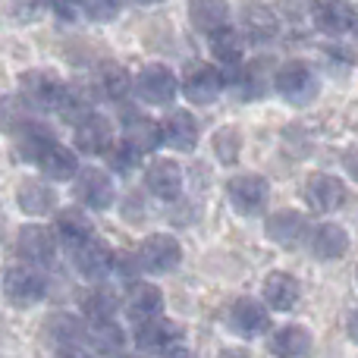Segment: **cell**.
Returning a JSON list of instances; mask_svg holds the SVG:
<instances>
[{
    "label": "cell",
    "mask_w": 358,
    "mask_h": 358,
    "mask_svg": "<svg viewBox=\"0 0 358 358\" xmlns=\"http://www.w3.org/2000/svg\"><path fill=\"white\" fill-rule=\"evenodd\" d=\"M349 336L358 343V311H352V317H349Z\"/></svg>",
    "instance_id": "obj_43"
},
{
    "label": "cell",
    "mask_w": 358,
    "mask_h": 358,
    "mask_svg": "<svg viewBox=\"0 0 358 358\" xmlns=\"http://www.w3.org/2000/svg\"><path fill=\"white\" fill-rule=\"evenodd\" d=\"M189 16H192V22H195V29L210 35L214 29L227 25L229 6H227V0H195V3L189 6Z\"/></svg>",
    "instance_id": "obj_32"
},
{
    "label": "cell",
    "mask_w": 358,
    "mask_h": 358,
    "mask_svg": "<svg viewBox=\"0 0 358 358\" xmlns=\"http://www.w3.org/2000/svg\"><path fill=\"white\" fill-rule=\"evenodd\" d=\"M94 349L104 355L110 352H123V330L117 327L113 321H104V324H94V336H92Z\"/></svg>",
    "instance_id": "obj_38"
},
{
    "label": "cell",
    "mask_w": 358,
    "mask_h": 358,
    "mask_svg": "<svg viewBox=\"0 0 358 358\" xmlns=\"http://www.w3.org/2000/svg\"><path fill=\"white\" fill-rule=\"evenodd\" d=\"M239 151H242L239 129H233V126H223V129L214 136V155H217V161L229 167V164L239 161Z\"/></svg>",
    "instance_id": "obj_36"
},
{
    "label": "cell",
    "mask_w": 358,
    "mask_h": 358,
    "mask_svg": "<svg viewBox=\"0 0 358 358\" xmlns=\"http://www.w3.org/2000/svg\"><path fill=\"white\" fill-rule=\"evenodd\" d=\"M123 308H126V315H129L132 324H142V321L157 317L164 311V292L151 283H132Z\"/></svg>",
    "instance_id": "obj_18"
},
{
    "label": "cell",
    "mask_w": 358,
    "mask_h": 358,
    "mask_svg": "<svg viewBox=\"0 0 358 358\" xmlns=\"http://www.w3.org/2000/svg\"><path fill=\"white\" fill-rule=\"evenodd\" d=\"M54 233L63 239V245L73 248V245H79L82 239H88V236L94 233V227H92V220H88L85 210H79V208H63V210H57Z\"/></svg>",
    "instance_id": "obj_27"
},
{
    "label": "cell",
    "mask_w": 358,
    "mask_h": 358,
    "mask_svg": "<svg viewBox=\"0 0 358 358\" xmlns=\"http://www.w3.org/2000/svg\"><path fill=\"white\" fill-rule=\"evenodd\" d=\"M117 308H120V299H117V292L107 289V286H94V289H88L85 299H82V311H85V317L92 324L113 321Z\"/></svg>",
    "instance_id": "obj_30"
},
{
    "label": "cell",
    "mask_w": 358,
    "mask_h": 358,
    "mask_svg": "<svg viewBox=\"0 0 358 358\" xmlns=\"http://www.w3.org/2000/svg\"><path fill=\"white\" fill-rule=\"evenodd\" d=\"M76 198L92 210H107L113 204V182L104 170L88 167L76 179Z\"/></svg>",
    "instance_id": "obj_13"
},
{
    "label": "cell",
    "mask_w": 358,
    "mask_h": 358,
    "mask_svg": "<svg viewBox=\"0 0 358 358\" xmlns=\"http://www.w3.org/2000/svg\"><path fill=\"white\" fill-rule=\"evenodd\" d=\"M138 3H161V0H138Z\"/></svg>",
    "instance_id": "obj_44"
},
{
    "label": "cell",
    "mask_w": 358,
    "mask_h": 358,
    "mask_svg": "<svg viewBox=\"0 0 358 358\" xmlns=\"http://www.w3.org/2000/svg\"><path fill=\"white\" fill-rule=\"evenodd\" d=\"M123 142H129L138 155L145 151H155L157 145L164 142V132H161V123L148 117H136V113H126V129H123Z\"/></svg>",
    "instance_id": "obj_26"
},
{
    "label": "cell",
    "mask_w": 358,
    "mask_h": 358,
    "mask_svg": "<svg viewBox=\"0 0 358 358\" xmlns=\"http://www.w3.org/2000/svg\"><path fill=\"white\" fill-rule=\"evenodd\" d=\"M110 145H113L110 120L92 113V117H85L82 123H76V148H79L82 155H104Z\"/></svg>",
    "instance_id": "obj_17"
},
{
    "label": "cell",
    "mask_w": 358,
    "mask_h": 358,
    "mask_svg": "<svg viewBox=\"0 0 358 358\" xmlns=\"http://www.w3.org/2000/svg\"><path fill=\"white\" fill-rule=\"evenodd\" d=\"M239 85L245 98H261L267 94V88L273 85V60L271 57H258V60H248L239 69Z\"/></svg>",
    "instance_id": "obj_28"
},
{
    "label": "cell",
    "mask_w": 358,
    "mask_h": 358,
    "mask_svg": "<svg viewBox=\"0 0 358 358\" xmlns=\"http://www.w3.org/2000/svg\"><path fill=\"white\" fill-rule=\"evenodd\" d=\"M16 252H19V258H25L29 264H48V261H54L57 239L48 227L29 223V227H22L16 236Z\"/></svg>",
    "instance_id": "obj_12"
},
{
    "label": "cell",
    "mask_w": 358,
    "mask_h": 358,
    "mask_svg": "<svg viewBox=\"0 0 358 358\" xmlns=\"http://www.w3.org/2000/svg\"><path fill=\"white\" fill-rule=\"evenodd\" d=\"M136 92L148 104H170L176 98V76L167 66H145L136 79Z\"/></svg>",
    "instance_id": "obj_14"
},
{
    "label": "cell",
    "mask_w": 358,
    "mask_h": 358,
    "mask_svg": "<svg viewBox=\"0 0 358 358\" xmlns=\"http://www.w3.org/2000/svg\"><path fill=\"white\" fill-rule=\"evenodd\" d=\"M19 208L31 217H44L50 210H57V192L50 189L44 179H25L19 185V195H16Z\"/></svg>",
    "instance_id": "obj_25"
},
{
    "label": "cell",
    "mask_w": 358,
    "mask_h": 358,
    "mask_svg": "<svg viewBox=\"0 0 358 358\" xmlns=\"http://www.w3.org/2000/svg\"><path fill=\"white\" fill-rule=\"evenodd\" d=\"M267 236H271L277 245L283 248H296L299 242L308 236V217L302 210H277V214L267 217Z\"/></svg>",
    "instance_id": "obj_15"
},
{
    "label": "cell",
    "mask_w": 358,
    "mask_h": 358,
    "mask_svg": "<svg viewBox=\"0 0 358 358\" xmlns=\"http://www.w3.org/2000/svg\"><path fill=\"white\" fill-rule=\"evenodd\" d=\"M29 120H31V104L25 98H19V94H3L0 98V132L16 136Z\"/></svg>",
    "instance_id": "obj_33"
},
{
    "label": "cell",
    "mask_w": 358,
    "mask_h": 358,
    "mask_svg": "<svg viewBox=\"0 0 358 358\" xmlns=\"http://www.w3.org/2000/svg\"><path fill=\"white\" fill-rule=\"evenodd\" d=\"M229 327L236 330L245 340H255V336H264L271 330V311L258 302V299H239L229 308Z\"/></svg>",
    "instance_id": "obj_9"
},
{
    "label": "cell",
    "mask_w": 358,
    "mask_h": 358,
    "mask_svg": "<svg viewBox=\"0 0 358 358\" xmlns=\"http://www.w3.org/2000/svg\"><path fill=\"white\" fill-rule=\"evenodd\" d=\"M179 261H182V248H179V242L167 233L148 236V239L142 242V248H138V267H145V271H151V273L176 271Z\"/></svg>",
    "instance_id": "obj_4"
},
{
    "label": "cell",
    "mask_w": 358,
    "mask_h": 358,
    "mask_svg": "<svg viewBox=\"0 0 358 358\" xmlns=\"http://www.w3.org/2000/svg\"><path fill=\"white\" fill-rule=\"evenodd\" d=\"M54 10L60 16H73L76 10H82V0H54Z\"/></svg>",
    "instance_id": "obj_41"
},
{
    "label": "cell",
    "mask_w": 358,
    "mask_h": 358,
    "mask_svg": "<svg viewBox=\"0 0 358 358\" xmlns=\"http://www.w3.org/2000/svg\"><path fill=\"white\" fill-rule=\"evenodd\" d=\"M73 264L85 280H101L104 273H110L113 252L107 242H101L98 236L92 233L88 239H82L79 245H73Z\"/></svg>",
    "instance_id": "obj_6"
},
{
    "label": "cell",
    "mask_w": 358,
    "mask_h": 358,
    "mask_svg": "<svg viewBox=\"0 0 358 358\" xmlns=\"http://www.w3.org/2000/svg\"><path fill=\"white\" fill-rule=\"evenodd\" d=\"M227 195L239 214L252 217V214H261V210H264L267 195H271V185H267V179L258 176V173H242V176L229 179Z\"/></svg>",
    "instance_id": "obj_3"
},
{
    "label": "cell",
    "mask_w": 358,
    "mask_h": 358,
    "mask_svg": "<svg viewBox=\"0 0 358 358\" xmlns=\"http://www.w3.org/2000/svg\"><path fill=\"white\" fill-rule=\"evenodd\" d=\"M161 132H164V142L176 151H192L198 145V120L189 110H170Z\"/></svg>",
    "instance_id": "obj_21"
},
{
    "label": "cell",
    "mask_w": 358,
    "mask_h": 358,
    "mask_svg": "<svg viewBox=\"0 0 358 358\" xmlns=\"http://www.w3.org/2000/svg\"><path fill=\"white\" fill-rule=\"evenodd\" d=\"M57 113H60L66 123H82L85 117H92V98H88L85 92H79V88H73V85H66V92H63V98H60V104H57Z\"/></svg>",
    "instance_id": "obj_35"
},
{
    "label": "cell",
    "mask_w": 358,
    "mask_h": 358,
    "mask_svg": "<svg viewBox=\"0 0 358 358\" xmlns=\"http://www.w3.org/2000/svg\"><path fill=\"white\" fill-rule=\"evenodd\" d=\"M242 31H245L252 41H273L280 31V19L271 6H264L261 0H252L242 10Z\"/></svg>",
    "instance_id": "obj_20"
},
{
    "label": "cell",
    "mask_w": 358,
    "mask_h": 358,
    "mask_svg": "<svg viewBox=\"0 0 358 358\" xmlns=\"http://www.w3.org/2000/svg\"><path fill=\"white\" fill-rule=\"evenodd\" d=\"M22 92L29 98L31 107H48V110H57L63 92H66V82L57 79L48 69H31V73L22 76Z\"/></svg>",
    "instance_id": "obj_10"
},
{
    "label": "cell",
    "mask_w": 358,
    "mask_h": 358,
    "mask_svg": "<svg viewBox=\"0 0 358 358\" xmlns=\"http://www.w3.org/2000/svg\"><path fill=\"white\" fill-rule=\"evenodd\" d=\"M223 92V73L208 63H195L192 69H185L182 79V94L192 104H210L214 98H220Z\"/></svg>",
    "instance_id": "obj_8"
},
{
    "label": "cell",
    "mask_w": 358,
    "mask_h": 358,
    "mask_svg": "<svg viewBox=\"0 0 358 358\" xmlns=\"http://www.w3.org/2000/svg\"><path fill=\"white\" fill-rule=\"evenodd\" d=\"M120 3L123 0H82V13L88 19H94V22H110L120 13Z\"/></svg>",
    "instance_id": "obj_40"
},
{
    "label": "cell",
    "mask_w": 358,
    "mask_h": 358,
    "mask_svg": "<svg viewBox=\"0 0 358 358\" xmlns=\"http://www.w3.org/2000/svg\"><path fill=\"white\" fill-rule=\"evenodd\" d=\"M104 155H107V164H110L113 173H132V167L138 164V151L132 148L129 142H123V145H110V148H107Z\"/></svg>",
    "instance_id": "obj_39"
},
{
    "label": "cell",
    "mask_w": 358,
    "mask_h": 358,
    "mask_svg": "<svg viewBox=\"0 0 358 358\" xmlns=\"http://www.w3.org/2000/svg\"><path fill=\"white\" fill-rule=\"evenodd\" d=\"M264 302L273 311H292L299 302V280L283 271H273L264 277Z\"/></svg>",
    "instance_id": "obj_24"
},
{
    "label": "cell",
    "mask_w": 358,
    "mask_h": 358,
    "mask_svg": "<svg viewBox=\"0 0 358 358\" xmlns=\"http://www.w3.org/2000/svg\"><path fill=\"white\" fill-rule=\"evenodd\" d=\"M302 195H305V201H308V208L321 210V214H330V210L346 204V185L330 173H311L305 179Z\"/></svg>",
    "instance_id": "obj_7"
},
{
    "label": "cell",
    "mask_w": 358,
    "mask_h": 358,
    "mask_svg": "<svg viewBox=\"0 0 358 358\" xmlns=\"http://www.w3.org/2000/svg\"><path fill=\"white\" fill-rule=\"evenodd\" d=\"M210 50H214V57L227 69H239V63H242V38H239V31L236 29L220 25V29L210 31Z\"/></svg>",
    "instance_id": "obj_31"
},
{
    "label": "cell",
    "mask_w": 358,
    "mask_h": 358,
    "mask_svg": "<svg viewBox=\"0 0 358 358\" xmlns=\"http://www.w3.org/2000/svg\"><path fill=\"white\" fill-rule=\"evenodd\" d=\"M273 88H277L289 104H308L317 94V79L302 60H289L273 73Z\"/></svg>",
    "instance_id": "obj_2"
},
{
    "label": "cell",
    "mask_w": 358,
    "mask_h": 358,
    "mask_svg": "<svg viewBox=\"0 0 358 358\" xmlns=\"http://www.w3.org/2000/svg\"><path fill=\"white\" fill-rule=\"evenodd\" d=\"M308 236H311V255L321 261H336L349 252V236L340 223H321Z\"/></svg>",
    "instance_id": "obj_23"
},
{
    "label": "cell",
    "mask_w": 358,
    "mask_h": 358,
    "mask_svg": "<svg viewBox=\"0 0 358 358\" xmlns=\"http://www.w3.org/2000/svg\"><path fill=\"white\" fill-rule=\"evenodd\" d=\"M271 352L273 355H308L311 352V334L302 327V324H286V327L273 330Z\"/></svg>",
    "instance_id": "obj_29"
},
{
    "label": "cell",
    "mask_w": 358,
    "mask_h": 358,
    "mask_svg": "<svg viewBox=\"0 0 358 358\" xmlns=\"http://www.w3.org/2000/svg\"><path fill=\"white\" fill-rule=\"evenodd\" d=\"M50 145H54V132L44 123H38V120H29V123L16 132L19 157L29 164H41V157L50 151Z\"/></svg>",
    "instance_id": "obj_22"
},
{
    "label": "cell",
    "mask_w": 358,
    "mask_h": 358,
    "mask_svg": "<svg viewBox=\"0 0 358 358\" xmlns=\"http://www.w3.org/2000/svg\"><path fill=\"white\" fill-rule=\"evenodd\" d=\"M48 340L57 352H85L88 349V330L79 317L73 315H57L48 321Z\"/></svg>",
    "instance_id": "obj_11"
},
{
    "label": "cell",
    "mask_w": 358,
    "mask_h": 358,
    "mask_svg": "<svg viewBox=\"0 0 358 358\" xmlns=\"http://www.w3.org/2000/svg\"><path fill=\"white\" fill-rule=\"evenodd\" d=\"M129 88H132V79L123 66H104V73H101V92H104L107 98L120 101L129 94Z\"/></svg>",
    "instance_id": "obj_37"
},
{
    "label": "cell",
    "mask_w": 358,
    "mask_h": 358,
    "mask_svg": "<svg viewBox=\"0 0 358 358\" xmlns=\"http://www.w3.org/2000/svg\"><path fill=\"white\" fill-rule=\"evenodd\" d=\"M315 22L330 35H346V31L358 29V10L349 0H317Z\"/></svg>",
    "instance_id": "obj_16"
},
{
    "label": "cell",
    "mask_w": 358,
    "mask_h": 358,
    "mask_svg": "<svg viewBox=\"0 0 358 358\" xmlns=\"http://www.w3.org/2000/svg\"><path fill=\"white\" fill-rule=\"evenodd\" d=\"M343 164H346V170H349V176L358 182V148L352 151H346V157H343Z\"/></svg>",
    "instance_id": "obj_42"
},
{
    "label": "cell",
    "mask_w": 358,
    "mask_h": 358,
    "mask_svg": "<svg viewBox=\"0 0 358 358\" xmlns=\"http://www.w3.org/2000/svg\"><path fill=\"white\" fill-rule=\"evenodd\" d=\"M179 336H182V330L161 315L136 324V343L145 352H182V346H176Z\"/></svg>",
    "instance_id": "obj_5"
},
{
    "label": "cell",
    "mask_w": 358,
    "mask_h": 358,
    "mask_svg": "<svg viewBox=\"0 0 358 358\" xmlns=\"http://www.w3.org/2000/svg\"><path fill=\"white\" fill-rule=\"evenodd\" d=\"M145 185L161 201H173L182 192V170H179L176 161H155L145 170Z\"/></svg>",
    "instance_id": "obj_19"
},
{
    "label": "cell",
    "mask_w": 358,
    "mask_h": 358,
    "mask_svg": "<svg viewBox=\"0 0 358 358\" xmlns=\"http://www.w3.org/2000/svg\"><path fill=\"white\" fill-rule=\"evenodd\" d=\"M48 292V280L35 271L31 264H13L3 273V296L19 308H31L38 305Z\"/></svg>",
    "instance_id": "obj_1"
},
{
    "label": "cell",
    "mask_w": 358,
    "mask_h": 358,
    "mask_svg": "<svg viewBox=\"0 0 358 358\" xmlns=\"http://www.w3.org/2000/svg\"><path fill=\"white\" fill-rule=\"evenodd\" d=\"M41 170L48 173L50 179H73L79 173V161H76V155L69 148H63V145H50V151L41 157Z\"/></svg>",
    "instance_id": "obj_34"
}]
</instances>
